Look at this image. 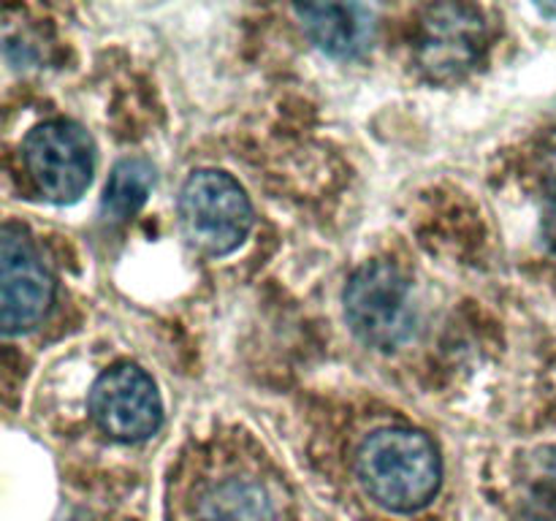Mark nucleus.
Here are the masks:
<instances>
[{"label":"nucleus","mask_w":556,"mask_h":521,"mask_svg":"<svg viewBox=\"0 0 556 521\" xmlns=\"http://www.w3.org/2000/svg\"><path fill=\"white\" fill-rule=\"evenodd\" d=\"M185 233L199 250L226 255L244 242L253 228V206L233 177L217 168H199L179 193Z\"/></svg>","instance_id":"obj_2"},{"label":"nucleus","mask_w":556,"mask_h":521,"mask_svg":"<svg viewBox=\"0 0 556 521\" xmlns=\"http://www.w3.org/2000/svg\"><path fill=\"white\" fill-rule=\"evenodd\" d=\"M541 185L548 206V226L556 233V134L546 141L541 152Z\"/></svg>","instance_id":"obj_11"},{"label":"nucleus","mask_w":556,"mask_h":521,"mask_svg":"<svg viewBox=\"0 0 556 521\" xmlns=\"http://www.w3.org/2000/svg\"><path fill=\"white\" fill-rule=\"evenodd\" d=\"M54 280L25 228L0 231V320L5 334L33 329L49 313Z\"/></svg>","instance_id":"obj_6"},{"label":"nucleus","mask_w":556,"mask_h":521,"mask_svg":"<svg viewBox=\"0 0 556 521\" xmlns=\"http://www.w3.org/2000/svg\"><path fill=\"white\" fill-rule=\"evenodd\" d=\"M58 521H96V519H92L90 513H85V510H71V513L60 516Z\"/></svg>","instance_id":"obj_13"},{"label":"nucleus","mask_w":556,"mask_h":521,"mask_svg":"<svg viewBox=\"0 0 556 521\" xmlns=\"http://www.w3.org/2000/svg\"><path fill=\"white\" fill-rule=\"evenodd\" d=\"M483 43H486V25L476 5H429L416 36L418 68L434 81L462 79L478 65Z\"/></svg>","instance_id":"obj_5"},{"label":"nucleus","mask_w":556,"mask_h":521,"mask_svg":"<svg viewBox=\"0 0 556 521\" xmlns=\"http://www.w3.org/2000/svg\"><path fill=\"white\" fill-rule=\"evenodd\" d=\"M356 472L375 503L396 513H413L434 499L443 465L427 434L407 427H386L362 443Z\"/></svg>","instance_id":"obj_1"},{"label":"nucleus","mask_w":556,"mask_h":521,"mask_svg":"<svg viewBox=\"0 0 556 521\" xmlns=\"http://www.w3.org/2000/svg\"><path fill=\"white\" fill-rule=\"evenodd\" d=\"M345 318L364 345L378 351L400 347L416 326L405 275L383 260L362 266L345 288Z\"/></svg>","instance_id":"obj_3"},{"label":"nucleus","mask_w":556,"mask_h":521,"mask_svg":"<svg viewBox=\"0 0 556 521\" xmlns=\"http://www.w3.org/2000/svg\"><path fill=\"white\" fill-rule=\"evenodd\" d=\"M525 521H556V508H552V505H543V508H532L530 513H527Z\"/></svg>","instance_id":"obj_12"},{"label":"nucleus","mask_w":556,"mask_h":521,"mask_svg":"<svg viewBox=\"0 0 556 521\" xmlns=\"http://www.w3.org/2000/svg\"><path fill=\"white\" fill-rule=\"evenodd\" d=\"M90 412L109 437L123 443L152 437L163 421L161 394L150 374L136 364H117L96 380Z\"/></svg>","instance_id":"obj_7"},{"label":"nucleus","mask_w":556,"mask_h":521,"mask_svg":"<svg viewBox=\"0 0 556 521\" xmlns=\"http://www.w3.org/2000/svg\"><path fill=\"white\" fill-rule=\"evenodd\" d=\"M25 166L43 199L71 204L92 179V141L68 119H49L36 125L25 139Z\"/></svg>","instance_id":"obj_4"},{"label":"nucleus","mask_w":556,"mask_h":521,"mask_svg":"<svg viewBox=\"0 0 556 521\" xmlns=\"http://www.w3.org/2000/svg\"><path fill=\"white\" fill-rule=\"evenodd\" d=\"M155 185V168L144 157H125L114 166L103 190V217L109 223H123L141 209Z\"/></svg>","instance_id":"obj_9"},{"label":"nucleus","mask_w":556,"mask_h":521,"mask_svg":"<svg viewBox=\"0 0 556 521\" xmlns=\"http://www.w3.org/2000/svg\"><path fill=\"white\" fill-rule=\"evenodd\" d=\"M541 11H546V14H556V5H541Z\"/></svg>","instance_id":"obj_14"},{"label":"nucleus","mask_w":556,"mask_h":521,"mask_svg":"<svg viewBox=\"0 0 556 521\" xmlns=\"http://www.w3.org/2000/svg\"><path fill=\"white\" fill-rule=\"evenodd\" d=\"M206 521H220V519H206Z\"/></svg>","instance_id":"obj_15"},{"label":"nucleus","mask_w":556,"mask_h":521,"mask_svg":"<svg viewBox=\"0 0 556 521\" xmlns=\"http://www.w3.org/2000/svg\"><path fill=\"white\" fill-rule=\"evenodd\" d=\"M215 510L220 513V521H271V508L264 492L244 481H231L217 488Z\"/></svg>","instance_id":"obj_10"},{"label":"nucleus","mask_w":556,"mask_h":521,"mask_svg":"<svg viewBox=\"0 0 556 521\" xmlns=\"http://www.w3.org/2000/svg\"><path fill=\"white\" fill-rule=\"evenodd\" d=\"M304 30L324 52L334 58H358L375 41V11L362 3L296 5Z\"/></svg>","instance_id":"obj_8"}]
</instances>
